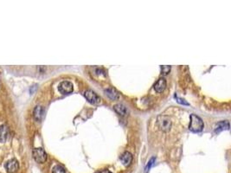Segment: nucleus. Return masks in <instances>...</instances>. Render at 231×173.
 I'll return each instance as SVG.
<instances>
[{"label": "nucleus", "mask_w": 231, "mask_h": 173, "mask_svg": "<svg viewBox=\"0 0 231 173\" xmlns=\"http://www.w3.org/2000/svg\"><path fill=\"white\" fill-rule=\"evenodd\" d=\"M190 119H191V121H190V125H189V129H190L192 133L202 132L204 126L203 120L196 114H191Z\"/></svg>", "instance_id": "f257e3e1"}, {"label": "nucleus", "mask_w": 231, "mask_h": 173, "mask_svg": "<svg viewBox=\"0 0 231 173\" xmlns=\"http://www.w3.org/2000/svg\"><path fill=\"white\" fill-rule=\"evenodd\" d=\"M172 120L171 119L166 115H159L157 118V125L159 128L160 131L167 133L169 132L172 128Z\"/></svg>", "instance_id": "f03ea898"}, {"label": "nucleus", "mask_w": 231, "mask_h": 173, "mask_svg": "<svg viewBox=\"0 0 231 173\" xmlns=\"http://www.w3.org/2000/svg\"><path fill=\"white\" fill-rule=\"evenodd\" d=\"M32 155L36 162L43 164L47 160V153L43 148H36L32 151Z\"/></svg>", "instance_id": "7ed1b4c3"}, {"label": "nucleus", "mask_w": 231, "mask_h": 173, "mask_svg": "<svg viewBox=\"0 0 231 173\" xmlns=\"http://www.w3.org/2000/svg\"><path fill=\"white\" fill-rule=\"evenodd\" d=\"M84 97L86 98V100L93 104V105H98L100 103V97L94 91L88 89V90H86L84 92Z\"/></svg>", "instance_id": "20e7f679"}, {"label": "nucleus", "mask_w": 231, "mask_h": 173, "mask_svg": "<svg viewBox=\"0 0 231 173\" xmlns=\"http://www.w3.org/2000/svg\"><path fill=\"white\" fill-rule=\"evenodd\" d=\"M58 90L62 94H71L74 90L73 84L69 81H61L58 86Z\"/></svg>", "instance_id": "39448f33"}, {"label": "nucleus", "mask_w": 231, "mask_h": 173, "mask_svg": "<svg viewBox=\"0 0 231 173\" xmlns=\"http://www.w3.org/2000/svg\"><path fill=\"white\" fill-rule=\"evenodd\" d=\"M5 168H6V170L8 173H15L19 169V163L17 160H16L14 158L11 159L7 162Z\"/></svg>", "instance_id": "423d86ee"}, {"label": "nucleus", "mask_w": 231, "mask_h": 173, "mask_svg": "<svg viewBox=\"0 0 231 173\" xmlns=\"http://www.w3.org/2000/svg\"><path fill=\"white\" fill-rule=\"evenodd\" d=\"M120 161L122 162V164L125 167L129 166L133 162V155L129 153V151H125L121 156H120Z\"/></svg>", "instance_id": "0eeeda50"}, {"label": "nucleus", "mask_w": 231, "mask_h": 173, "mask_svg": "<svg viewBox=\"0 0 231 173\" xmlns=\"http://www.w3.org/2000/svg\"><path fill=\"white\" fill-rule=\"evenodd\" d=\"M166 88V81L164 78H159L154 85V89L157 93H162Z\"/></svg>", "instance_id": "6e6552de"}, {"label": "nucleus", "mask_w": 231, "mask_h": 173, "mask_svg": "<svg viewBox=\"0 0 231 173\" xmlns=\"http://www.w3.org/2000/svg\"><path fill=\"white\" fill-rule=\"evenodd\" d=\"M105 93H106V94L111 100H118L120 98L119 92L115 88H107L106 90H105Z\"/></svg>", "instance_id": "1a4fd4ad"}, {"label": "nucleus", "mask_w": 231, "mask_h": 173, "mask_svg": "<svg viewBox=\"0 0 231 173\" xmlns=\"http://www.w3.org/2000/svg\"><path fill=\"white\" fill-rule=\"evenodd\" d=\"M44 110L43 106H36L34 109V112H33V115H34V118L37 121H41L42 119L44 117Z\"/></svg>", "instance_id": "9d476101"}, {"label": "nucleus", "mask_w": 231, "mask_h": 173, "mask_svg": "<svg viewBox=\"0 0 231 173\" xmlns=\"http://www.w3.org/2000/svg\"><path fill=\"white\" fill-rule=\"evenodd\" d=\"M114 111H115L118 114H119V115H121V116H125V115H127V108L125 107V106L123 105V104L119 103V104L114 105Z\"/></svg>", "instance_id": "9b49d317"}, {"label": "nucleus", "mask_w": 231, "mask_h": 173, "mask_svg": "<svg viewBox=\"0 0 231 173\" xmlns=\"http://www.w3.org/2000/svg\"><path fill=\"white\" fill-rule=\"evenodd\" d=\"M229 129V123L228 121H221L216 124L215 127V133H219L220 132L223 131V130H228Z\"/></svg>", "instance_id": "f8f14e48"}, {"label": "nucleus", "mask_w": 231, "mask_h": 173, "mask_svg": "<svg viewBox=\"0 0 231 173\" xmlns=\"http://www.w3.org/2000/svg\"><path fill=\"white\" fill-rule=\"evenodd\" d=\"M9 136V128L6 125L0 126V142H5Z\"/></svg>", "instance_id": "ddd939ff"}, {"label": "nucleus", "mask_w": 231, "mask_h": 173, "mask_svg": "<svg viewBox=\"0 0 231 173\" xmlns=\"http://www.w3.org/2000/svg\"><path fill=\"white\" fill-rule=\"evenodd\" d=\"M52 173H66V170L61 165H55L52 170Z\"/></svg>", "instance_id": "4468645a"}, {"label": "nucleus", "mask_w": 231, "mask_h": 173, "mask_svg": "<svg viewBox=\"0 0 231 173\" xmlns=\"http://www.w3.org/2000/svg\"><path fill=\"white\" fill-rule=\"evenodd\" d=\"M170 71H171V66H167V65L161 66V74L163 75H167L170 73Z\"/></svg>", "instance_id": "2eb2a0df"}, {"label": "nucleus", "mask_w": 231, "mask_h": 173, "mask_svg": "<svg viewBox=\"0 0 231 173\" xmlns=\"http://www.w3.org/2000/svg\"><path fill=\"white\" fill-rule=\"evenodd\" d=\"M155 160H156V158H151V160L148 162L147 165H146V167H145V173H147V172L149 171V170L151 169V167L153 165V164H154Z\"/></svg>", "instance_id": "dca6fc26"}, {"label": "nucleus", "mask_w": 231, "mask_h": 173, "mask_svg": "<svg viewBox=\"0 0 231 173\" xmlns=\"http://www.w3.org/2000/svg\"><path fill=\"white\" fill-rule=\"evenodd\" d=\"M177 100H178V102L181 103V104H183V105H189V103H187L186 101H184V100H182L180 98H178L177 97Z\"/></svg>", "instance_id": "f3484780"}, {"label": "nucleus", "mask_w": 231, "mask_h": 173, "mask_svg": "<svg viewBox=\"0 0 231 173\" xmlns=\"http://www.w3.org/2000/svg\"><path fill=\"white\" fill-rule=\"evenodd\" d=\"M100 173H113V172H111V171L108 170H102L100 171Z\"/></svg>", "instance_id": "a211bd4d"}]
</instances>
